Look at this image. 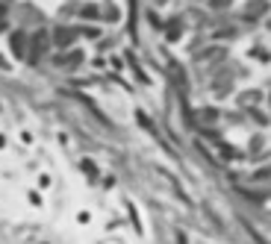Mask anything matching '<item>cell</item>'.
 Listing matches in <instances>:
<instances>
[{"label": "cell", "instance_id": "2", "mask_svg": "<svg viewBox=\"0 0 271 244\" xmlns=\"http://www.w3.org/2000/svg\"><path fill=\"white\" fill-rule=\"evenodd\" d=\"M74 35H77V29H65V27H62V29H56V38H53V41H56L59 47H68V44L74 41Z\"/></svg>", "mask_w": 271, "mask_h": 244}, {"label": "cell", "instance_id": "1", "mask_svg": "<svg viewBox=\"0 0 271 244\" xmlns=\"http://www.w3.org/2000/svg\"><path fill=\"white\" fill-rule=\"evenodd\" d=\"M44 50H47V32H44V29H38V32L32 35V47H30V62H38Z\"/></svg>", "mask_w": 271, "mask_h": 244}, {"label": "cell", "instance_id": "7", "mask_svg": "<svg viewBox=\"0 0 271 244\" xmlns=\"http://www.w3.org/2000/svg\"><path fill=\"white\" fill-rule=\"evenodd\" d=\"M180 35V27H168V38H177Z\"/></svg>", "mask_w": 271, "mask_h": 244}, {"label": "cell", "instance_id": "6", "mask_svg": "<svg viewBox=\"0 0 271 244\" xmlns=\"http://www.w3.org/2000/svg\"><path fill=\"white\" fill-rule=\"evenodd\" d=\"M80 32H83V35H89V38H97V35H100V32H97V27H83Z\"/></svg>", "mask_w": 271, "mask_h": 244}, {"label": "cell", "instance_id": "5", "mask_svg": "<svg viewBox=\"0 0 271 244\" xmlns=\"http://www.w3.org/2000/svg\"><path fill=\"white\" fill-rule=\"evenodd\" d=\"M248 9H251L254 15H260V12H266V9H269V3H266V0H254V3L248 6Z\"/></svg>", "mask_w": 271, "mask_h": 244}, {"label": "cell", "instance_id": "8", "mask_svg": "<svg viewBox=\"0 0 271 244\" xmlns=\"http://www.w3.org/2000/svg\"><path fill=\"white\" fill-rule=\"evenodd\" d=\"M227 3H230V0H212V6H215V9H221V6H227Z\"/></svg>", "mask_w": 271, "mask_h": 244}, {"label": "cell", "instance_id": "4", "mask_svg": "<svg viewBox=\"0 0 271 244\" xmlns=\"http://www.w3.org/2000/svg\"><path fill=\"white\" fill-rule=\"evenodd\" d=\"M12 47L18 56H24V32H12Z\"/></svg>", "mask_w": 271, "mask_h": 244}, {"label": "cell", "instance_id": "9", "mask_svg": "<svg viewBox=\"0 0 271 244\" xmlns=\"http://www.w3.org/2000/svg\"><path fill=\"white\" fill-rule=\"evenodd\" d=\"M156 3H165V0H156Z\"/></svg>", "mask_w": 271, "mask_h": 244}, {"label": "cell", "instance_id": "3", "mask_svg": "<svg viewBox=\"0 0 271 244\" xmlns=\"http://www.w3.org/2000/svg\"><path fill=\"white\" fill-rule=\"evenodd\" d=\"M80 18L94 21V18H100V12H97V6H91V3H89V6H83V9H80Z\"/></svg>", "mask_w": 271, "mask_h": 244}]
</instances>
